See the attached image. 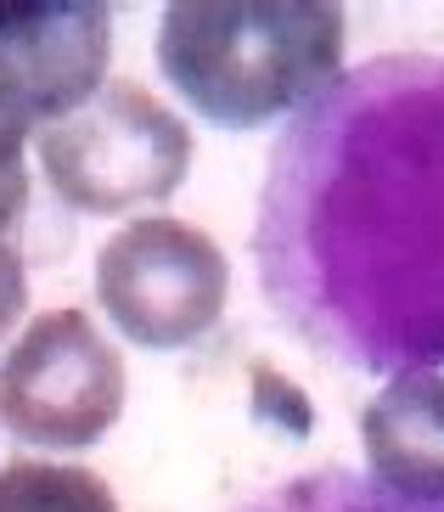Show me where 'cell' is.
I'll return each mask as SVG.
<instances>
[{
	"label": "cell",
	"mask_w": 444,
	"mask_h": 512,
	"mask_svg": "<svg viewBox=\"0 0 444 512\" xmlns=\"http://www.w3.org/2000/svg\"><path fill=\"white\" fill-rule=\"evenodd\" d=\"M124 411V361L85 310H45L0 361V422L23 445L85 451Z\"/></svg>",
	"instance_id": "4"
},
{
	"label": "cell",
	"mask_w": 444,
	"mask_h": 512,
	"mask_svg": "<svg viewBox=\"0 0 444 512\" xmlns=\"http://www.w3.org/2000/svg\"><path fill=\"white\" fill-rule=\"evenodd\" d=\"M231 265L208 231L147 214L96 254V304L141 349H186L220 327Z\"/></svg>",
	"instance_id": "3"
},
{
	"label": "cell",
	"mask_w": 444,
	"mask_h": 512,
	"mask_svg": "<svg viewBox=\"0 0 444 512\" xmlns=\"http://www.w3.org/2000/svg\"><path fill=\"white\" fill-rule=\"evenodd\" d=\"M29 130L34 119L12 96V85L0 79V237L17 226V214L29 209Z\"/></svg>",
	"instance_id": "8"
},
{
	"label": "cell",
	"mask_w": 444,
	"mask_h": 512,
	"mask_svg": "<svg viewBox=\"0 0 444 512\" xmlns=\"http://www.w3.org/2000/svg\"><path fill=\"white\" fill-rule=\"evenodd\" d=\"M0 512H119L107 479L68 462H6Z\"/></svg>",
	"instance_id": "7"
},
{
	"label": "cell",
	"mask_w": 444,
	"mask_h": 512,
	"mask_svg": "<svg viewBox=\"0 0 444 512\" xmlns=\"http://www.w3.org/2000/svg\"><path fill=\"white\" fill-rule=\"evenodd\" d=\"M371 479L405 507H444V377L400 372L360 411Z\"/></svg>",
	"instance_id": "6"
},
{
	"label": "cell",
	"mask_w": 444,
	"mask_h": 512,
	"mask_svg": "<svg viewBox=\"0 0 444 512\" xmlns=\"http://www.w3.org/2000/svg\"><path fill=\"white\" fill-rule=\"evenodd\" d=\"M107 57H113V12L102 0L0 6V79L40 130L102 91Z\"/></svg>",
	"instance_id": "5"
},
{
	"label": "cell",
	"mask_w": 444,
	"mask_h": 512,
	"mask_svg": "<svg viewBox=\"0 0 444 512\" xmlns=\"http://www.w3.org/2000/svg\"><path fill=\"white\" fill-rule=\"evenodd\" d=\"M45 186L79 214H130L175 197L192 169V130L135 79H107L85 107L45 124Z\"/></svg>",
	"instance_id": "2"
},
{
	"label": "cell",
	"mask_w": 444,
	"mask_h": 512,
	"mask_svg": "<svg viewBox=\"0 0 444 512\" xmlns=\"http://www.w3.org/2000/svg\"><path fill=\"white\" fill-rule=\"evenodd\" d=\"M23 304H29V276H23V254H17L12 242L0 237V338L17 327L23 316Z\"/></svg>",
	"instance_id": "9"
},
{
	"label": "cell",
	"mask_w": 444,
	"mask_h": 512,
	"mask_svg": "<svg viewBox=\"0 0 444 512\" xmlns=\"http://www.w3.org/2000/svg\"><path fill=\"white\" fill-rule=\"evenodd\" d=\"M349 17L332 0H180L163 6L158 68L192 113L259 130L332 91Z\"/></svg>",
	"instance_id": "1"
}]
</instances>
